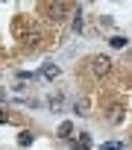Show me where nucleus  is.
Instances as JSON below:
<instances>
[{"label":"nucleus","instance_id":"nucleus-1","mask_svg":"<svg viewBox=\"0 0 132 150\" xmlns=\"http://www.w3.org/2000/svg\"><path fill=\"white\" fill-rule=\"evenodd\" d=\"M88 65H91V71H94V77H106V74L112 71V59H106V56H94Z\"/></svg>","mask_w":132,"mask_h":150},{"label":"nucleus","instance_id":"nucleus-2","mask_svg":"<svg viewBox=\"0 0 132 150\" xmlns=\"http://www.w3.org/2000/svg\"><path fill=\"white\" fill-rule=\"evenodd\" d=\"M44 15L53 18V21H62L65 15H68V6H59V3H47L44 6Z\"/></svg>","mask_w":132,"mask_h":150},{"label":"nucleus","instance_id":"nucleus-3","mask_svg":"<svg viewBox=\"0 0 132 150\" xmlns=\"http://www.w3.org/2000/svg\"><path fill=\"white\" fill-rule=\"evenodd\" d=\"M59 74H62V68H59L56 62H47V65H44V77H47V80H56Z\"/></svg>","mask_w":132,"mask_h":150},{"label":"nucleus","instance_id":"nucleus-4","mask_svg":"<svg viewBox=\"0 0 132 150\" xmlns=\"http://www.w3.org/2000/svg\"><path fill=\"white\" fill-rule=\"evenodd\" d=\"M77 150H91V135H88V132H82V135H79V144H77Z\"/></svg>","mask_w":132,"mask_h":150},{"label":"nucleus","instance_id":"nucleus-5","mask_svg":"<svg viewBox=\"0 0 132 150\" xmlns=\"http://www.w3.org/2000/svg\"><path fill=\"white\" fill-rule=\"evenodd\" d=\"M71 132H74V124H71V121H65V124L59 127V135H62V138H68Z\"/></svg>","mask_w":132,"mask_h":150},{"label":"nucleus","instance_id":"nucleus-6","mask_svg":"<svg viewBox=\"0 0 132 150\" xmlns=\"http://www.w3.org/2000/svg\"><path fill=\"white\" fill-rule=\"evenodd\" d=\"M112 47H117V50H123V47H126V38H120V35H114V38H112Z\"/></svg>","mask_w":132,"mask_h":150},{"label":"nucleus","instance_id":"nucleus-7","mask_svg":"<svg viewBox=\"0 0 132 150\" xmlns=\"http://www.w3.org/2000/svg\"><path fill=\"white\" fill-rule=\"evenodd\" d=\"M50 106H53V109H59V106H62V94H56V97H50Z\"/></svg>","mask_w":132,"mask_h":150},{"label":"nucleus","instance_id":"nucleus-8","mask_svg":"<svg viewBox=\"0 0 132 150\" xmlns=\"http://www.w3.org/2000/svg\"><path fill=\"white\" fill-rule=\"evenodd\" d=\"M103 150H117V147H114V144H106V147H103Z\"/></svg>","mask_w":132,"mask_h":150}]
</instances>
